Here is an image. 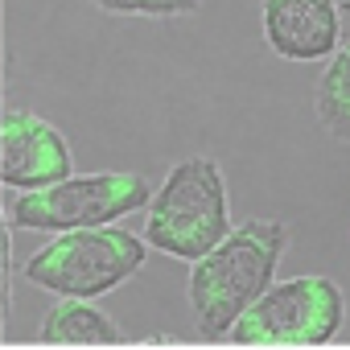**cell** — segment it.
Returning <instances> with one entry per match:
<instances>
[{"label": "cell", "mask_w": 350, "mask_h": 350, "mask_svg": "<svg viewBox=\"0 0 350 350\" xmlns=\"http://www.w3.org/2000/svg\"><path fill=\"white\" fill-rule=\"evenodd\" d=\"M288 247V227L276 219H247L231 227L190 272V305L202 338H227L243 309L272 284Z\"/></svg>", "instance_id": "6da1fadb"}, {"label": "cell", "mask_w": 350, "mask_h": 350, "mask_svg": "<svg viewBox=\"0 0 350 350\" xmlns=\"http://www.w3.org/2000/svg\"><path fill=\"white\" fill-rule=\"evenodd\" d=\"M227 231H231V206L219 161L202 152L178 161L148 198V219H144L148 247L194 264Z\"/></svg>", "instance_id": "7a4b0ae2"}, {"label": "cell", "mask_w": 350, "mask_h": 350, "mask_svg": "<svg viewBox=\"0 0 350 350\" xmlns=\"http://www.w3.org/2000/svg\"><path fill=\"white\" fill-rule=\"evenodd\" d=\"M140 264H144V239L107 223V227L58 231V239H50L42 252L29 256L25 280L58 297L95 301L116 284H124Z\"/></svg>", "instance_id": "3957f363"}, {"label": "cell", "mask_w": 350, "mask_h": 350, "mask_svg": "<svg viewBox=\"0 0 350 350\" xmlns=\"http://www.w3.org/2000/svg\"><path fill=\"white\" fill-rule=\"evenodd\" d=\"M152 186L144 173H83L42 190H21L13 198L17 231H79L107 227L140 206H148Z\"/></svg>", "instance_id": "277c9868"}, {"label": "cell", "mask_w": 350, "mask_h": 350, "mask_svg": "<svg viewBox=\"0 0 350 350\" xmlns=\"http://www.w3.org/2000/svg\"><path fill=\"white\" fill-rule=\"evenodd\" d=\"M264 38L272 54L288 62L329 58L342 42V17L334 0H264Z\"/></svg>", "instance_id": "52a82bcc"}, {"label": "cell", "mask_w": 350, "mask_h": 350, "mask_svg": "<svg viewBox=\"0 0 350 350\" xmlns=\"http://www.w3.org/2000/svg\"><path fill=\"white\" fill-rule=\"evenodd\" d=\"M346 317L342 293L329 276L272 280L231 325L239 346H325Z\"/></svg>", "instance_id": "5b68a950"}, {"label": "cell", "mask_w": 350, "mask_h": 350, "mask_svg": "<svg viewBox=\"0 0 350 350\" xmlns=\"http://www.w3.org/2000/svg\"><path fill=\"white\" fill-rule=\"evenodd\" d=\"M42 342L50 346H116L120 325L83 297H62L42 321Z\"/></svg>", "instance_id": "ba28073f"}, {"label": "cell", "mask_w": 350, "mask_h": 350, "mask_svg": "<svg viewBox=\"0 0 350 350\" xmlns=\"http://www.w3.org/2000/svg\"><path fill=\"white\" fill-rule=\"evenodd\" d=\"M95 5L124 17H178V13H194L202 0H95Z\"/></svg>", "instance_id": "30bf717a"}, {"label": "cell", "mask_w": 350, "mask_h": 350, "mask_svg": "<svg viewBox=\"0 0 350 350\" xmlns=\"http://www.w3.org/2000/svg\"><path fill=\"white\" fill-rule=\"evenodd\" d=\"M70 178V144L54 124L25 107L0 111V186L13 194Z\"/></svg>", "instance_id": "8992f818"}, {"label": "cell", "mask_w": 350, "mask_h": 350, "mask_svg": "<svg viewBox=\"0 0 350 350\" xmlns=\"http://www.w3.org/2000/svg\"><path fill=\"white\" fill-rule=\"evenodd\" d=\"M317 120L334 140L350 144V42L329 54V66L317 83Z\"/></svg>", "instance_id": "9c48e42d"}]
</instances>
